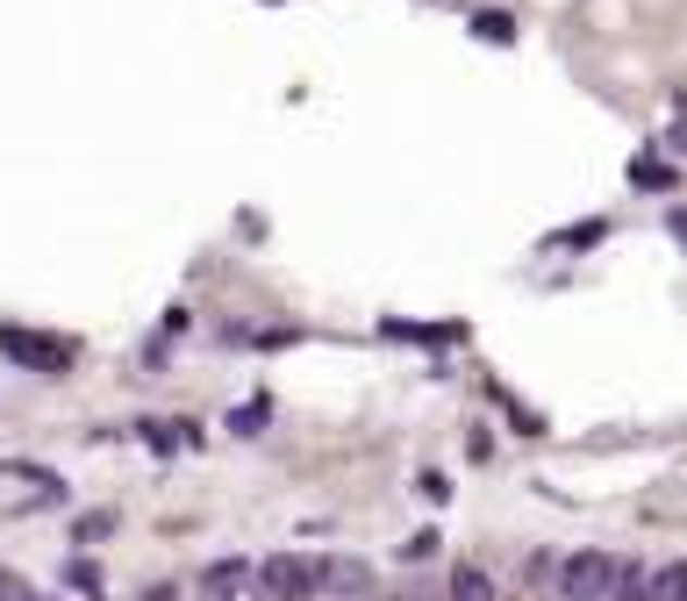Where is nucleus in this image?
Instances as JSON below:
<instances>
[{
  "mask_svg": "<svg viewBox=\"0 0 687 601\" xmlns=\"http://www.w3.org/2000/svg\"><path fill=\"white\" fill-rule=\"evenodd\" d=\"M0 601H43V594H36V587L22 580V573H8V566H0Z\"/></svg>",
  "mask_w": 687,
  "mask_h": 601,
  "instance_id": "10",
  "label": "nucleus"
},
{
  "mask_svg": "<svg viewBox=\"0 0 687 601\" xmlns=\"http://www.w3.org/2000/svg\"><path fill=\"white\" fill-rule=\"evenodd\" d=\"M258 594L265 601H309L315 594V566L309 559H265V566H258Z\"/></svg>",
  "mask_w": 687,
  "mask_h": 601,
  "instance_id": "3",
  "label": "nucleus"
},
{
  "mask_svg": "<svg viewBox=\"0 0 687 601\" xmlns=\"http://www.w3.org/2000/svg\"><path fill=\"white\" fill-rule=\"evenodd\" d=\"M243 580H251V566H243V559H223V566L201 573V594H208V601H237Z\"/></svg>",
  "mask_w": 687,
  "mask_h": 601,
  "instance_id": "4",
  "label": "nucleus"
},
{
  "mask_svg": "<svg viewBox=\"0 0 687 601\" xmlns=\"http://www.w3.org/2000/svg\"><path fill=\"white\" fill-rule=\"evenodd\" d=\"M473 36H487V43H515V22L509 15H473Z\"/></svg>",
  "mask_w": 687,
  "mask_h": 601,
  "instance_id": "7",
  "label": "nucleus"
},
{
  "mask_svg": "<svg viewBox=\"0 0 687 601\" xmlns=\"http://www.w3.org/2000/svg\"><path fill=\"white\" fill-rule=\"evenodd\" d=\"M652 601H687V559H673V566L652 573Z\"/></svg>",
  "mask_w": 687,
  "mask_h": 601,
  "instance_id": "6",
  "label": "nucleus"
},
{
  "mask_svg": "<svg viewBox=\"0 0 687 601\" xmlns=\"http://www.w3.org/2000/svg\"><path fill=\"white\" fill-rule=\"evenodd\" d=\"M137 601H179V594H172V587H143Z\"/></svg>",
  "mask_w": 687,
  "mask_h": 601,
  "instance_id": "12",
  "label": "nucleus"
},
{
  "mask_svg": "<svg viewBox=\"0 0 687 601\" xmlns=\"http://www.w3.org/2000/svg\"><path fill=\"white\" fill-rule=\"evenodd\" d=\"M65 580L79 587V594H101V566H93V559H72V566H65Z\"/></svg>",
  "mask_w": 687,
  "mask_h": 601,
  "instance_id": "8",
  "label": "nucleus"
},
{
  "mask_svg": "<svg viewBox=\"0 0 687 601\" xmlns=\"http://www.w3.org/2000/svg\"><path fill=\"white\" fill-rule=\"evenodd\" d=\"M108 530H115V515H86V523H79V544H93V537H108Z\"/></svg>",
  "mask_w": 687,
  "mask_h": 601,
  "instance_id": "11",
  "label": "nucleus"
},
{
  "mask_svg": "<svg viewBox=\"0 0 687 601\" xmlns=\"http://www.w3.org/2000/svg\"><path fill=\"white\" fill-rule=\"evenodd\" d=\"M0 351L29 373H65L72 365V337H51V329H22V323H0Z\"/></svg>",
  "mask_w": 687,
  "mask_h": 601,
  "instance_id": "1",
  "label": "nucleus"
},
{
  "mask_svg": "<svg viewBox=\"0 0 687 601\" xmlns=\"http://www.w3.org/2000/svg\"><path fill=\"white\" fill-rule=\"evenodd\" d=\"M616 573H623V559H609V551H573L559 587H566V601H609L616 594Z\"/></svg>",
  "mask_w": 687,
  "mask_h": 601,
  "instance_id": "2",
  "label": "nucleus"
},
{
  "mask_svg": "<svg viewBox=\"0 0 687 601\" xmlns=\"http://www.w3.org/2000/svg\"><path fill=\"white\" fill-rule=\"evenodd\" d=\"M451 601H495V580L480 566H459L451 573Z\"/></svg>",
  "mask_w": 687,
  "mask_h": 601,
  "instance_id": "5",
  "label": "nucleus"
},
{
  "mask_svg": "<svg viewBox=\"0 0 687 601\" xmlns=\"http://www.w3.org/2000/svg\"><path fill=\"white\" fill-rule=\"evenodd\" d=\"M673 237H680V243H687V215H673Z\"/></svg>",
  "mask_w": 687,
  "mask_h": 601,
  "instance_id": "13",
  "label": "nucleus"
},
{
  "mask_svg": "<svg viewBox=\"0 0 687 601\" xmlns=\"http://www.w3.org/2000/svg\"><path fill=\"white\" fill-rule=\"evenodd\" d=\"M637 187H652V193H666L673 187V172L659 165V158H637Z\"/></svg>",
  "mask_w": 687,
  "mask_h": 601,
  "instance_id": "9",
  "label": "nucleus"
}]
</instances>
